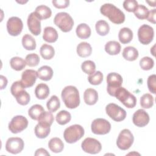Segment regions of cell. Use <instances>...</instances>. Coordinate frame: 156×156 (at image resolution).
Wrapping results in <instances>:
<instances>
[{
    "instance_id": "25",
    "label": "cell",
    "mask_w": 156,
    "mask_h": 156,
    "mask_svg": "<svg viewBox=\"0 0 156 156\" xmlns=\"http://www.w3.org/2000/svg\"><path fill=\"white\" fill-rule=\"evenodd\" d=\"M77 36L81 39H87L91 35V29L85 23L79 24L76 30Z\"/></svg>"
},
{
    "instance_id": "37",
    "label": "cell",
    "mask_w": 156,
    "mask_h": 156,
    "mask_svg": "<svg viewBox=\"0 0 156 156\" xmlns=\"http://www.w3.org/2000/svg\"><path fill=\"white\" fill-rule=\"evenodd\" d=\"M60 100L55 95L52 96L46 103L47 108L51 112H56L60 108Z\"/></svg>"
},
{
    "instance_id": "26",
    "label": "cell",
    "mask_w": 156,
    "mask_h": 156,
    "mask_svg": "<svg viewBox=\"0 0 156 156\" xmlns=\"http://www.w3.org/2000/svg\"><path fill=\"white\" fill-rule=\"evenodd\" d=\"M35 94L38 99H45L49 94V88L48 86L43 83H39L35 89Z\"/></svg>"
},
{
    "instance_id": "11",
    "label": "cell",
    "mask_w": 156,
    "mask_h": 156,
    "mask_svg": "<svg viewBox=\"0 0 156 156\" xmlns=\"http://www.w3.org/2000/svg\"><path fill=\"white\" fill-rule=\"evenodd\" d=\"M81 147L82 150L87 153L96 154L100 152L102 149L101 143L93 138H86L82 143Z\"/></svg>"
},
{
    "instance_id": "10",
    "label": "cell",
    "mask_w": 156,
    "mask_h": 156,
    "mask_svg": "<svg viewBox=\"0 0 156 156\" xmlns=\"http://www.w3.org/2000/svg\"><path fill=\"white\" fill-rule=\"evenodd\" d=\"M28 126V120L22 115L14 116L9 124V129L13 133H18L25 129Z\"/></svg>"
},
{
    "instance_id": "32",
    "label": "cell",
    "mask_w": 156,
    "mask_h": 156,
    "mask_svg": "<svg viewBox=\"0 0 156 156\" xmlns=\"http://www.w3.org/2000/svg\"><path fill=\"white\" fill-rule=\"evenodd\" d=\"M22 44L24 48L28 51L34 50L36 48L35 40L32 35L27 34L23 37Z\"/></svg>"
},
{
    "instance_id": "16",
    "label": "cell",
    "mask_w": 156,
    "mask_h": 156,
    "mask_svg": "<svg viewBox=\"0 0 156 156\" xmlns=\"http://www.w3.org/2000/svg\"><path fill=\"white\" fill-rule=\"evenodd\" d=\"M149 116L143 109H138L133 115L132 121L133 124L139 127L146 126L149 122Z\"/></svg>"
},
{
    "instance_id": "45",
    "label": "cell",
    "mask_w": 156,
    "mask_h": 156,
    "mask_svg": "<svg viewBox=\"0 0 156 156\" xmlns=\"http://www.w3.org/2000/svg\"><path fill=\"white\" fill-rule=\"evenodd\" d=\"M138 5V2L135 0H126L123 2V7L129 12H133Z\"/></svg>"
},
{
    "instance_id": "40",
    "label": "cell",
    "mask_w": 156,
    "mask_h": 156,
    "mask_svg": "<svg viewBox=\"0 0 156 156\" xmlns=\"http://www.w3.org/2000/svg\"><path fill=\"white\" fill-rule=\"evenodd\" d=\"M103 80V74L100 71H98L90 74L88 77L89 83L93 85H98L101 83Z\"/></svg>"
},
{
    "instance_id": "15",
    "label": "cell",
    "mask_w": 156,
    "mask_h": 156,
    "mask_svg": "<svg viewBox=\"0 0 156 156\" xmlns=\"http://www.w3.org/2000/svg\"><path fill=\"white\" fill-rule=\"evenodd\" d=\"M27 26L30 32L34 35L37 36L41 33V21L35 15V12L29 14L27 18Z\"/></svg>"
},
{
    "instance_id": "3",
    "label": "cell",
    "mask_w": 156,
    "mask_h": 156,
    "mask_svg": "<svg viewBox=\"0 0 156 156\" xmlns=\"http://www.w3.org/2000/svg\"><path fill=\"white\" fill-rule=\"evenodd\" d=\"M83 127L79 124H74L66 128L63 132V137L68 143H74L79 140L84 135Z\"/></svg>"
},
{
    "instance_id": "18",
    "label": "cell",
    "mask_w": 156,
    "mask_h": 156,
    "mask_svg": "<svg viewBox=\"0 0 156 156\" xmlns=\"http://www.w3.org/2000/svg\"><path fill=\"white\" fill-rule=\"evenodd\" d=\"M51 125L48 123L38 122V123L35 126L34 132L37 137L39 138H46L51 131Z\"/></svg>"
},
{
    "instance_id": "34",
    "label": "cell",
    "mask_w": 156,
    "mask_h": 156,
    "mask_svg": "<svg viewBox=\"0 0 156 156\" xmlns=\"http://www.w3.org/2000/svg\"><path fill=\"white\" fill-rule=\"evenodd\" d=\"M10 65L11 68L15 71H21L26 67V62L21 57H13L10 60Z\"/></svg>"
},
{
    "instance_id": "7",
    "label": "cell",
    "mask_w": 156,
    "mask_h": 156,
    "mask_svg": "<svg viewBox=\"0 0 156 156\" xmlns=\"http://www.w3.org/2000/svg\"><path fill=\"white\" fill-rule=\"evenodd\" d=\"M107 83L108 93L110 96H114L116 90L122 85V77L118 73H110L107 76Z\"/></svg>"
},
{
    "instance_id": "48",
    "label": "cell",
    "mask_w": 156,
    "mask_h": 156,
    "mask_svg": "<svg viewBox=\"0 0 156 156\" xmlns=\"http://www.w3.org/2000/svg\"><path fill=\"white\" fill-rule=\"evenodd\" d=\"M53 5L57 9H65L66 8L69 4V1L68 0H58L52 1Z\"/></svg>"
},
{
    "instance_id": "27",
    "label": "cell",
    "mask_w": 156,
    "mask_h": 156,
    "mask_svg": "<svg viewBox=\"0 0 156 156\" xmlns=\"http://www.w3.org/2000/svg\"><path fill=\"white\" fill-rule=\"evenodd\" d=\"M48 147L52 152L58 153L63 151L64 148V144L59 138L54 137L49 140L48 143Z\"/></svg>"
},
{
    "instance_id": "43",
    "label": "cell",
    "mask_w": 156,
    "mask_h": 156,
    "mask_svg": "<svg viewBox=\"0 0 156 156\" xmlns=\"http://www.w3.org/2000/svg\"><path fill=\"white\" fill-rule=\"evenodd\" d=\"M25 60L26 62V65L29 66H36L38 65L40 62V57L37 54L31 53L26 55Z\"/></svg>"
},
{
    "instance_id": "23",
    "label": "cell",
    "mask_w": 156,
    "mask_h": 156,
    "mask_svg": "<svg viewBox=\"0 0 156 156\" xmlns=\"http://www.w3.org/2000/svg\"><path fill=\"white\" fill-rule=\"evenodd\" d=\"M92 48L91 45L85 41L80 43L77 46V53L80 57H87L91 55Z\"/></svg>"
},
{
    "instance_id": "38",
    "label": "cell",
    "mask_w": 156,
    "mask_h": 156,
    "mask_svg": "<svg viewBox=\"0 0 156 156\" xmlns=\"http://www.w3.org/2000/svg\"><path fill=\"white\" fill-rule=\"evenodd\" d=\"M154 104V97L149 93L144 94L140 98V105L144 108H150Z\"/></svg>"
},
{
    "instance_id": "22",
    "label": "cell",
    "mask_w": 156,
    "mask_h": 156,
    "mask_svg": "<svg viewBox=\"0 0 156 156\" xmlns=\"http://www.w3.org/2000/svg\"><path fill=\"white\" fill-rule=\"evenodd\" d=\"M118 38L122 44L129 43L133 38V32L128 27L121 28L118 34Z\"/></svg>"
},
{
    "instance_id": "52",
    "label": "cell",
    "mask_w": 156,
    "mask_h": 156,
    "mask_svg": "<svg viewBox=\"0 0 156 156\" xmlns=\"http://www.w3.org/2000/svg\"><path fill=\"white\" fill-rule=\"evenodd\" d=\"M154 48H155V45H154L153 47L151 49V52L152 54V55H153L154 56H155V52H154L155 49H154Z\"/></svg>"
},
{
    "instance_id": "35",
    "label": "cell",
    "mask_w": 156,
    "mask_h": 156,
    "mask_svg": "<svg viewBox=\"0 0 156 156\" xmlns=\"http://www.w3.org/2000/svg\"><path fill=\"white\" fill-rule=\"evenodd\" d=\"M55 119L58 124L65 125L70 121L71 115L70 113L66 110H61L57 114Z\"/></svg>"
},
{
    "instance_id": "5",
    "label": "cell",
    "mask_w": 156,
    "mask_h": 156,
    "mask_svg": "<svg viewBox=\"0 0 156 156\" xmlns=\"http://www.w3.org/2000/svg\"><path fill=\"white\" fill-rule=\"evenodd\" d=\"M114 96L128 108H132L136 105V98L124 87H121L117 89Z\"/></svg>"
},
{
    "instance_id": "8",
    "label": "cell",
    "mask_w": 156,
    "mask_h": 156,
    "mask_svg": "<svg viewBox=\"0 0 156 156\" xmlns=\"http://www.w3.org/2000/svg\"><path fill=\"white\" fill-rule=\"evenodd\" d=\"M105 111L108 116L116 122L122 121L126 117V110L114 103L108 104L105 107Z\"/></svg>"
},
{
    "instance_id": "46",
    "label": "cell",
    "mask_w": 156,
    "mask_h": 156,
    "mask_svg": "<svg viewBox=\"0 0 156 156\" xmlns=\"http://www.w3.org/2000/svg\"><path fill=\"white\" fill-rule=\"evenodd\" d=\"M147 87L150 92L153 94L156 93V76L155 74H152L149 76L147 80Z\"/></svg>"
},
{
    "instance_id": "51",
    "label": "cell",
    "mask_w": 156,
    "mask_h": 156,
    "mask_svg": "<svg viewBox=\"0 0 156 156\" xmlns=\"http://www.w3.org/2000/svg\"><path fill=\"white\" fill-rule=\"evenodd\" d=\"M1 77V90H2L4 88H5L7 85V80L6 79V77L2 75H1L0 76Z\"/></svg>"
},
{
    "instance_id": "29",
    "label": "cell",
    "mask_w": 156,
    "mask_h": 156,
    "mask_svg": "<svg viewBox=\"0 0 156 156\" xmlns=\"http://www.w3.org/2000/svg\"><path fill=\"white\" fill-rule=\"evenodd\" d=\"M105 51L109 55H117L121 51V45L116 41H109L105 45Z\"/></svg>"
},
{
    "instance_id": "50",
    "label": "cell",
    "mask_w": 156,
    "mask_h": 156,
    "mask_svg": "<svg viewBox=\"0 0 156 156\" xmlns=\"http://www.w3.org/2000/svg\"><path fill=\"white\" fill-rule=\"evenodd\" d=\"M35 156H39V155H49V153L44 148H39L37 150H36L35 154Z\"/></svg>"
},
{
    "instance_id": "6",
    "label": "cell",
    "mask_w": 156,
    "mask_h": 156,
    "mask_svg": "<svg viewBox=\"0 0 156 156\" xmlns=\"http://www.w3.org/2000/svg\"><path fill=\"white\" fill-rule=\"evenodd\" d=\"M134 141V137L130 130L124 129L122 130L116 140V145L121 150L126 151L129 149L132 145Z\"/></svg>"
},
{
    "instance_id": "47",
    "label": "cell",
    "mask_w": 156,
    "mask_h": 156,
    "mask_svg": "<svg viewBox=\"0 0 156 156\" xmlns=\"http://www.w3.org/2000/svg\"><path fill=\"white\" fill-rule=\"evenodd\" d=\"M25 87L23 84L21 80H18L13 83L10 88V91L12 94L14 96L16 93L21 91L23 90H24Z\"/></svg>"
},
{
    "instance_id": "21",
    "label": "cell",
    "mask_w": 156,
    "mask_h": 156,
    "mask_svg": "<svg viewBox=\"0 0 156 156\" xmlns=\"http://www.w3.org/2000/svg\"><path fill=\"white\" fill-rule=\"evenodd\" d=\"M35 13L40 20H46L51 16L52 11L51 9L44 5H40L36 7Z\"/></svg>"
},
{
    "instance_id": "33",
    "label": "cell",
    "mask_w": 156,
    "mask_h": 156,
    "mask_svg": "<svg viewBox=\"0 0 156 156\" xmlns=\"http://www.w3.org/2000/svg\"><path fill=\"white\" fill-rule=\"evenodd\" d=\"M95 28L98 34L101 36L107 35L110 31V26L105 20H99L96 22Z\"/></svg>"
},
{
    "instance_id": "20",
    "label": "cell",
    "mask_w": 156,
    "mask_h": 156,
    "mask_svg": "<svg viewBox=\"0 0 156 156\" xmlns=\"http://www.w3.org/2000/svg\"><path fill=\"white\" fill-rule=\"evenodd\" d=\"M43 40L48 43H54L58 39V33L52 27L48 26L44 29L43 34Z\"/></svg>"
},
{
    "instance_id": "17",
    "label": "cell",
    "mask_w": 156,
    "mask_h": 156,
    "mask_svg": "<svg viewBox=\"0 0 156 156\" xmlns=\"http://www.w3.org/2000/svg\"><path fill=\"white\" fill-rule=\"evenodd\" d=\"M37 77V71L34 69H26L21 74V81L25 88H29L34 85Z\"/></svg>"
},
{
    "instance_id": "31",
    "label": "cell",
    "mask_w": 156,
    "mask_h": 156,
    "mask_svg": "<svg viewBox=\"0 0 156 156\" xmlns=\"http://www.w3.org/2000/svg\"><path fill=\"white\" fill-rule=\"evenodd\" d=\"M44 112V108L40 104L33 105L28 110V115L34 120H38L40 116Z\"/></svg>"
},
{
    "instance_id": "41",
    "label": "cell",
    "mask_w": 156,
    "mask_h": 156,
    "mask_svg": "<svg viewBox=\"0 0 156 156\" xmlns=\"http://www.w3.org/2000/svg\"><path fill=\"white\" fill-rule=\"evenodd\" d=\"M81 68L85 73L90 75L95 72L96 65L91 60H86L82 63Z\"/></svg>"
},
{
    "instance_id": "14",
    "label": "cell",
    "mask_w": 156,
    "mask_h": 156,
    "mask_svg": "<svg viewBox=\"0 0 156 156\" xmlns=\"http://www.w3.org/2000/svg\"><path fill=\"white\" fill-rule=\"evenodd\" d=\"M24 146L23 140L18 137L9 138L5 143L6 151L13 154H17L20 153Z\"/></svg>"
},
{
    "instance_id": "39",
    "label": "cell",
    "mask_w": 156,
    "mask_h": 156,
    "mask_svg": "<svg viewBox=\"0 0 156 156\" xmlns=\"http://www.w3.org/2000/svg\"><path fill=\"white\" fill-rule=\"evenodd\" d=\"M135 16L140 20L147 19L149 14L148 9L142 4H138L133 12Z\"/></svg>"
},
{
    "instance_id": "28",
    "label": "cell",
    "mask_w": 156,
    "mask_h": 156,
    "mask_svg": "<svg viewBox=\"0 0 156 156\" xmlns=\"http://www.w3.org/2000/svg\"><path fill=\"white\" fill-rule=\"evenodd\" d=\"M138 50L133 46H127L122 51L123 57L128 61H134L138 57Z\"/></svg>"
},
{
    "instance_id": "42",
    "label": "cell",
    "mask_w": 156,
    "mask_h": 156,
    "mask_svg": "<svg viewBox=\"0 0 156 156\" xmlns=\"http://www.w3.org/2000/svg\"><path fill=\"white\" fill-rule=\"evenodd\" d=\"M154 62L149 57H144L140 60V66L143 70H150L154 67Z\"/></svg>"
},
{
    "instance_id": "49",
    "label": "cell",
    "mask_w": 156,
    "mask_h": 156,
    "mask_svg": "<svg viewBox=\"0 0 156 156\" xmlns=\"http://www.w3.org/2000/svg\"><path fill=\"white\" fill-rule=\"evenodd\" d=\"M155 13H156L155 9H152L149 12V14L147 17V20L149 22L153 24H155Z\"/></svg>"
},
{
    "instance_id": "9",
    "label": "cell",
    "mask_w": 156,
    "mask_h": 156,
    "mask_svg": "<svg viewBox=\"0 0 156 156\" xmlns=\"http://www.w3.org/2000/svg\"><path fill=\"white\" fill-rule=\"evenodd\" d=\"M91 129L94 134L105 135L110 131L111 124L105 119L96 118L91 122Z\"/></svg>"
},
{
    "instance_id": "30",
    "label": "cell",
    "mask_w": 156,
    "mask_h": 156,
    "mask_svg": "<svg viewBox=\"0 0 156 156\" xmlns=\"http://www.w3.org/2000/svg\"><path fill=\"white\" fill-rule=\"evenodd\" d=\"M40 53L44 59L50 60L54 56L55 50L51 45L44 43L40 47Z\"/></svg>"
},
{
    "instance_id": "36",
    "label": "cell",
    "mask_w": 156,
    "mask_h": 156,
    "mask_svg": "<svg viewBox=\"0 0 156 156\" xmlns=\"http://www.w3.org/2000/svg\"><path fill=\"white\" fill-rule=\"evenodd\" d=\"M14 97L15 98L17 102L21 105H27L30 99L29 94L24 90H23L16 93Z\"/></svg>"
},
{
    "instance_id": "19",
    "label": "cell",
    "mask_w": 156,
    "mask_h": 156,
    "mask_svg": "<svg viewBox=\"0 0 156 156\" xmlns=\"http://www.w3.org/2000/svg\"><path fill=\"white\" fill-rule=\"evenodd\" d=\"M83 99L86 104L93 105L98 100V93L97 91L93 88L87 89L83 93Z\"/></svg>"
},
{
    "instance_id": "4",
    "label": "cell",
    "mask_w": 156,
    "mask_h": 156,
    "mask_svg": "<svg viewBox=\"0 0 156 156\" xmlns=\"http://www.w3.org/2000/svg\"><path fill=\"white\" fill-rule=\"evenodd\" d=\"M54 23L63 32L71 31L74 26L73 19L66 12L57 13L54 18Z\"/></svg>"
},
{
    "instance_id": "2",
    "label": "cell",
    "mask_w": 156,
    "mask_h": 156,
    "mask_svg": "<svg viewBox=\"0 0 156 156\" xmlns=\"http://www.w3.org/2000/svg\"><path fill=\"white\" fill-rule=\"evenodd\" d=\"M100 12L115 24H119L125 21L124 13L112 4L106 3L103 4L100 8Z\"/></svg>"
},
{
    "instance_id": "24",
    "label": "cell",
    "mask_w": 156,
    "mask_h": 156,
    "mask_svg": "<svg viewBox=\"0 0 156 156\" xmlns=\"http://www.w3.org/2000/svg\"><path fill=\"white\" fill-rule=\"evenodd\" d=\"M38 77L42 80L48 81L51 79L53 76V70L51 67L44 65L38 68L37 71Z\"/></svg>"
},
{
    "instance_id": "12",
    "label": "cell",
    "mask_w": 156,
    "mask_h": 156,
    "mask_svg": "<svg viewBox=\"0 0 156 156\" xmlns=\"http://www.w3.org/2000/svg\"><path fill=\"white\" fill-rule=\"evenodd\" d=\"M154 36V29L147 25L143 24L138 30V37L140 42L144 45L149 44L153 40Z\"/></svg>"
},
{
    "instance_id": "44",
    "label": "cell",
    "mask_w": 156,
    "mask_h": 156,
    "mask_svg": "<svg viewBox=\"0 0 156 156\" xmlns=\"http://www.w3.org/2000/svg\"><path fill=\"white\" fill-rule=\"evenodd\" d=\"M54 116L51 112H46L44 111L42 115L39 118L38 121V122H43L49 124V125H52L53 121H54Z\"/></svg>"
},
{
    "instance_id": "1",
    "label": "cell",
    "mask_w": 156,
    "mask_h": 156,
    "mask_svg": "<svg viewBox=\"0 0 156 156\" xmlns=\"http://www.w3.org/2000/svg\"><path fill=\"white\" fill-rule=\"evenodd\" d=\"M62 98L68 108H76L80 104V96L77 88L72 85L65 87L62 91Z\"/></svg>"
},
{
    "instance_id": "13",
    "label": "cell",
    "mask_w": 156,
    "mask_h": 156,
    "mask_svg": "<svg viewBox=\"0 0 156 156\" xmlns=\"http://www.w3.org/2000/svg\"><path fill=\"white\" fill-rule=\"evenodd\" d=\"M23 28L22 20L17 16H12L9 18L7 22V30L12 36H18L21 34Z\"/></svg>"
},
{
    "instance_id": "53",
    "label": "cell",
    "mask_w": 156,
    "mask_h": 156,
    "mask_svg": "<svg viewBox=\"0 0 156 156\" xmlns=\"http://www.w3.org/2000/svg\"><path fill=\"white\" fill-rule=\"evenodd\" d=\"M146 2H147L150 6L152 7H155V4H152V2H150V1H146Z\"/></svg>"
}]
</instances>
